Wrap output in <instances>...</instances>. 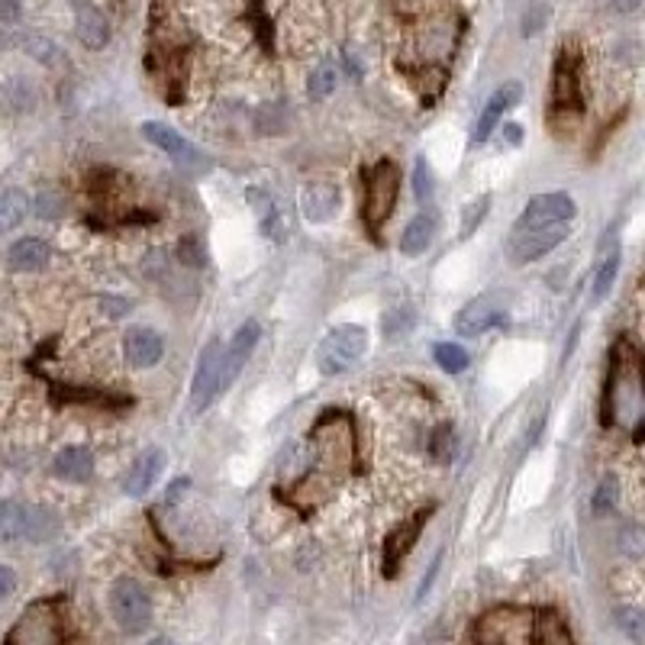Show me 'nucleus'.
Segmentation results:
<instances>
[{
  "label": "nucleus",
  "mask_w": 645,
  "mask_h": 645,
  "mask_svg": "<svg viewBox=\"0 0 645 645\" xmlns=\"http://www.w3.org/2000/svg\"><path fill=\"white\" fill-rule=\"evenodd\" d=\"M433 236H436V217L423 210L407 223L404 236H400V252H404L407 258L423 255L429 249V242H433Z\"/></svg>",
  "instance_id": "6ab92c4d"
},
{
  "label": "nucleus",
  "mask_w": 645,
  "mask_h": 645,
  "mask_svg": "<svg viewBox=\"0 0 645 645\" xmlns=\"http://www.w3.org/2000/svg\"><path fill=\"white\" fill-rule=\"evenodd\" d=\"M339 210V188L329 181H310L300 191V213L310 223H326Z\"/></svg>",
  "instance_id": "2eb2a0df"
},
{
  "label": "nucleus",
  "mask_w": 645,
  "mask_h": 645,
  "mask_svg": "<svg viewBox=\"0 0 645 645\" xmlns=\"http://www.w3.org/2000/svg\"><path fill=\"white\" fill-rule=\"evenodd\" d=\"M223 394V346L220 342H207V349L200 352V362L194 371L191 384V407L197 413H204L213 407V400Z\"/></svg>",
  "instance_id": "423d86ee"
},
{
  "label": "nucleus",
  "mask_w": 645,
  "mask_h": 645,
  "mask_svg": "<svg viewBox=\"0 0 645 645\" xmlns=\"http://www.w3.org/2000/svg\"><path fill=\"white\" fill-rule=\"evenodd\" d=\"M55 475L65 478V481H91L94 475V455L91 449H84V446H68L62 449L59 455H55Z\"/></svg>",
  "instance_id": "a211bd4d"
},
{
  "label": "nucleus",
  "mask_w": 645,
  "mask_h": 645,
  "mask_svg": "<svg viewBox=\"0 0 645 645\" xmlns=\"http://www.w3.org/2000/svg\"><path fill=\"white\" fill-rule=\"evenodd\" d=\"M258 336H262V329H258L255 320H249L239 326V333L229 342V349H223V391L239 378V371L246 368V362L258 346Z\"/></svg>",
  "instance_id": "f8f14e48"
},
{
  "label": "nucleus",
  "mask_w": 645,
  "mask_h": 645,
  "mask_svg": "<svg viewBox=\"0 0 645 645\" xmlns=\"http://www.w3.org/2000/svg\"><path fill=\"white\" fill-rule=\"evenodd\" d=\"M10 265L17 271H39L42 265L49 262V242L46 239H36V236H26L17 239L10 246Z\"/></svg>",
  "instance_id": "aec40b11"
},
{
  "label": "nucleus",
  "mask_w": 645,
  "mask_h": 645,
  "mask_svg": "<svg viewBox=\"0 0 645 645\" xmlns=\"http://www.w3.org/2000/svg\"><path fill=\"white\" fill-rule=\"evenodd\" d=\"M333 91H336V65L323 62V65H317L310 71L307 94H310V100H326Z\"/></svg>",
  "instance_id": "5701e85b"
},
{
  "label": "nucleus",
  "mask_w": 645,
  "mask_h": 645,
  "mask_svg": "<svg viewBox=\"0 0 645 645\" xmlns=\"http://www.w3.org/2000/svg\"><path fill=\"white\" fill-rule=\"evenodd\" d=\"M520 100H523V84L520 81H504V84H500V88L491 94V100L484 104L481 117L475 123V146H481V142L491 139V133H494V126L500 123V117H504L510 107L520 104Z\"/></svg>",
  "instance_id": "9b49d317"
},
{
  "label": "nucleus",
  "mask_w": 645,
  "mask_h": 645,
  "mask_svg": "<svg viewBox=\"0 0 645 645\" xmlns=\"http://www.w3.org/2000/svg\"><path fill=\"white\" fill-rule=\"evenodd\" d=\"M504 320V304H500L497 294H484L478 300H471L468 307L458 310L455 317V333L465 336V339H475L481 333H487L491 326H497Z\"/></svg>",
  "instance_id": "1a4fd4ad"
},
{
  "label": "nucleus",
  "mask_w": 645,
  "mask_h": 645,
  "mask_svg": "<svg viewBox=\"0 0 645 645\" xmlns=\"http://www.w3.org/2000/svg\"><path fill=\"white\" fill-rule=\"evenodd\" d=\"M368 352V333L362 326L346 323V326H336L329 329L320 342V352H317V365L323 375H342L349 371L358 358Z\"/></svg>",
  "instance_id": "20e7f679"
},
{
  "label": "nucleus",
  "mask_w": 645,
  "mask_h": 645,
  "mask_svg": "<svg viewBox=\"0 0 645 645\" xmlns=\"http://www.w3.org/2000/svg\"><path fill=\"white\" fill-rule=\"evenodd\" d=\"M616 275H620V252L610 255L607 262L594 271V281H591V300H594V304H597V300H604V297L610 294Z\"/></svg>",
  "instance_id": "b1692460"
},
{
  "label": "nucleus",
  "mask_w": 645,
  "mask_h": 645,
  "mask_svg": "<svg viewBox=\"0 0 645 645\" xmlns=\"http://www.w3.org/2000/svg\"><path fill=\"white\" fill-rule=\"evenodd\" d=\"M413 194H417L420 204H426L429 197H433V171H429V162L417 159V165H413Z\"/></svg>",
  "instance_id": "393cba45"
},
{
  "label": "nucleus",
  "mask_w": 645,
  "mask_h": 645,
  "mask_svg": "<svg viewBox=\"0 0 645 645\" xmlns=\"http://www.w3.org/2000/svg\"><path fill=\"white\" fill-rule=\"evenodd\" d=\"M616 620H620V626L629 633V639H633V642H642V616H639V610L623 607L620 613H616Z\"/></svg>",
  "instance_id": "c756f323"
},
{
  "label": "nucleus",
  "mask_w": 645,
  "mask_h": 645,
  "mask_svg": "<svg viewBox=\"0 0 645 645\" xmlns=\"http://www.w3.org/2000/svg\"><path fill=\"white\" fill-rule=\"evenodd\" d=\"M59 636H62L59 610L52 604H33L17 620V626L10 629L7 645H59Z\"/></svg>",
  "instance_id": "39448f33"
},
{
  "label": "nucleus",
  "mask_w": 645,
  "mask_h": 645,
  "mask_svg": "<svg viewBox=\"0 0 645 645\" xmlns=\"http://www.w3.org/2000/svg\"><path fill=\"white\" fill-rule=\"evenodd\" d=\"M487 210H491V197H478L475 204H471V207L465 210V217H462V239H468L471 233H475Z\"/></svg>",
  "instance_id": "a878e982"
},
{
  "label": "nucleus",
  "mask_w": 645,
  "mask_h": 645,
  "mask_svg": "<svg viewBox=\"0 0 645 645\" xmlns=\"http://www.w3.org/2000/svg\"><path fill=\"white\" fill-rule=\"evenodd\" d=\"M59 533L55 513L20 500H0V542H46Z\"/></svg>",
  "instance_id": "f257e3e1"
},
{
  "label": "nucleus",
  "mask_w": 645,
  "mask_h": 645,
  "mask_svg": "<svg viewBox=\"0 0 645 645\" xmlns=\"http://www.w3.org/2000/svg\"><path fill=\"white\" fill-rule=\"evenodd\" d=\"M123 352H126V362L133 368H152L162 362L165 355V342L162 336L155 333L149 326H136L129 329L126 339H123Z\"/></svg>",
  "instance_id": "ddd939ff"
},
{
  "label": "nucleus",
  "mask_w": 645,
  "mask_h": 645,
  "mask_svg": "<svg viewBox=\"0 0 645 645\" xmlns=\"http://www.w3.org/2000/svg\"><path fill=\"white\" fill-rule=\"evenodd\" d=\"M433 455L439 458V462H449V458L455 455V439H452L449 426H442L439 433L433 436Z\"/></svg>",
  "instance_id": "cd10ccee"
},
{
  "label": "nucleus",
  "mask_w": 645,
  "mask_h": 645,
  "mask_svg": "<svg viewBox=\"0 0 645 645\" xmlns=\"http://www.w3.org/2000/svg\"><path fill=\"white\" fill-rule=\"evenodd\" d=\"M504 133H507V142H510V146H520V142H523V126L510 123V126L504 129Z\"/></svg>",
  "instance_id": "72a5a7b5"
},
{
  "label": "nucleus",
  "mask_w": 645,
  "mask_h": 645,
  "mask_svg": "<svg viewBox=\"0 0 645 645\" xmlns=\"http://www.w3.org/2000/svg\"><path fill=\"white\" fill-rule=\"evenodd\" d=\"M433 358L439 362V368H446L449 375H462V371L468 368V352L458 346V342H436V349H433Z\"/></svg>",
  "instance_id": "4be33fe9"
},
{
  "label": "nucleus",
  "mask_w": 645,
  "mask_h": 645,
  "mask_svg": "<svg viewBox=\"0 0 645 645\" xmlns=\"http://www.w3.org/2000/svg\"><path fill=\"white\" fill-rule=\"evenodd\" d=\"M423 520H426V513L413 516V520H407L404 526L397 529V533L387 536V542H384V575L387 578H397V571H400V565H404L407 552L413 549V542H417V536H420Z\"/></svg>",
  "instance_id": "dca6fc26"
},
{
  "label": "nucleus",
  "mask_w": 645,
  "mask_h": 645,
  "mask_svg": "<svg viewBox=\"0 0 645 645\" xmlns=\"http://www.w3.org/2000/svg\"><path fill=\"white\" fill-rule=\"evenodd\" d=\"M20 20V0H0V23Z\"/></svg>",
  "instance_id": "2f4dec72"
},
{
  "label": "nucleus",
  "mask_w": 645,
  "mask_h": 645,
  "mask_svg": "<svg viewBox=\"0 0 645 645\" xmlns=\"http://www.w3.org/2000/svg\"><path fill=\"white\" fill-rule=\"evenodd\" d=\"M613 7H616V10H623V13H629V10H636V7H639V0H613Z\"/></svg>",
  "instance_id": "f704fd0d"
},
{
  "label": "nucleus",
  "mask_w": 645,
  "mask_h": 645,
  "mask_svg": "<svg viewBox=\"0 0 645 645\" xmlns=\"http://www.w3.org/2000/svg\"><path fill=\"white\" fill-rule=\"evenodd\" d=\"M565 239H568V223L546 226V229H516V236L510 242V258L516 265L536 262V258L549 255L555 246H562Z\"/></svg>",
  "instance_id": "6e6552de"
},
{
  "label": "nucleus",
  "mask_w": 645,
  "mask_h": 645,
  "mask_svg": "<svg viewBox=\"0 0 645 645\" xmlns=\"http://www.w3.org/2000/svg\"><path fill=\"white\" fill-rule=\"evenodd\" d=\"M152 645H175V642H171V639H155Z\"/></svg>",
  "instance_id": "e433bc0d"
},
{
  "label": "nucleus",
  "mask_w": 645,
  "mask_h": 645,
  "mask_svg": "<svg viewBox=\"0 0 645 645\" xmlns=\"http://www.w3.org/2000/svg\"><path fill=\"white\" fill-rule=\"evenodd\" d=\"M110 613L123 633L139 636L152 626V597L136 578H120L110 587Z\"/></svg>",
  "instance_id": "7ed1b4c3"
},
{
  "label": "nucleus",
  "mask_w": 645,
  "mask_h": 645,
  "mask_svg": "<svg viewBox=\"0 0 645 645\" xmlns=\"http://www.w3.org/2000/svg\"><path fill=\"white\" fill-rule=\"evenodd\" d=\"M13 591H17V575H13L10 565H0V600L10 597Z\"/></svg>",
  "instance_id": "7c9ffc66"
},
{
  "label": "nucleus",
  "mask_w": 645,
  "mask_h": 645,
  "mask_svg": "<svg viewBox=\"0 0 645 645\" xmlns=\"http://www.w3.org/2000/svg\"><path fill=\"white\" fill-rule=\"evenodd\" d=\"M26 213H30V197H26L20 188H7L0 191V236L10 233V229H17Z\"/></svg>",
  "instance_id": "412c9836"
},
{
  "label": "nucleus",
  "mask_w": 645,
  "mask_h": 645,
  "mask_svg": "<svg viewBox=\"0 0 645 645\" xmlns=\"http://www.w3.org/2000/svg\"><path fill=\"white\" fill-rule=\"evenodd\" d=\"M616 494H620V487H616V481H604V484H600V487H597V494H594V513H607V510H613Z\"/></svg>",
  "instance_id": "c85d7f7f"
},
{
  "label": "nucleus",
  "mask_w": 645,
  "mask_h": 645,
  "mask_svg": "<svg viewBox=\"0 0 645 645\" xmlns=\"http://www.w3.org/2000/svg\"><path fill=\"white\" fill-rule=\"evenodd\" d=\"M75 30H78V39L84 42V46L94 49V52L104 49L110 42V23L94 4H84L75 10Z\"/></svg>",
  "instance_id": "f3484780"
},
{
  "label": "nucleus",
  "mask_w": 645,
  "mask_h": 645,
  "mask_svg": "<svg viewBox=\"0 0 645 645\" xmlns=\"http://www.w3.org/2000/svg\"><path fill=\"white\" fill-rule=\"evenodd\" d=\"M397 188H400V171L391 159H381L365 175L362 220L371 229V236H381V226L387 223V217H391V210L397 204Z\"/></svg>",
  "instance_id": "f03ea898"
},
{
  "label": "nucleus",
  "mask_w": 645,
  "mask_h": 645,
  "mask_svg": "<svg viewBox=\"0 0 645 645\" xmlns=\"http://www.w3.org/2000/svg\"><path fill=\"white\" fill-rule=\"evenodd\" d=\"M142 136H146L152 146H159L162 152H168L178 165H200V168H204V162H207L194 142H188L178 133V129H171L165 123H155V120L142 123Z\"/></svg>",
  "instance_id": "9d476101"
},
{
  "label": "nucleus",
  "mask_w": 645,
  "mask_h": 645,
  "mask_svg": "<svg viewBox=\"0 0 645 645\" xmlns=\"http://www.w3.org/2000/svg\"><path fill=\"white\" fill-rule=\"evenodd\" d=\"M26 49H30V55H33V59H39L42 65H52L55 59H59V49H55V42L42 39V36H30V39H26Z\"/></svg>",
  "instance_id": "bb28decb"
},
{
  "label": "nucleus",
  "mask_w": 645,
  "mask_h": 645,
  "mask_svg": "<svg viewBox=\"0 0 645 645\" xmlns=\"http://www.w3.org/2000/svg\"><path fill=\"white\" fill-rule=\"evenodd\" d=\"M439 565H442V552L433 558V565H429V571H426V578H423V584H420V594L417 597H426V591H429V584H433V578L439 575Z\"/></svg>",
  "instance_id": "473e14b6"
},
{
  "label": "nucleus",
  "mask_w": 645,
  "mask_h": 645,
  "mask_svg": "<svg viewBox=\"0 0 645 645\" xmlns=\"http://www.w3.org/2000/svg\"><path fill=\"white\" fill-rule=\"evenodd\" d=\"M68 4L78 10V7H84V4H91V0H68Z\"/></svg>",
  "instance_id": "c9c22d12"
},
{
  "label": "nucleus",
  "mask_w": 645,
  "mask_h": 645,
  "mask_svg": "<svg viewBox=\"0 0 645 645\" xmlns=\"http://www.w3.org/2000/svg\"><path fill=\"white\" fill-rule=\"evenodd\" d=\"M578 213L575 200L568 194H539L526 204L520 226L516 229H546V226H562Z\"/></svg>",
  "instance_id": "0eeeda50"
},
{
  "label": "nucleus",
  "mask_w": 645,
  "mask_h": 645,
  "mask_svg": "<svg viewBox=\"0 0 645 645\" xmlns=\"http://www.w3.org/2000/svg\"><path fill=\"white\" fill-rule=\"evenodd\" d=\"M165 465H168V455H165V449H146L142 452L136 462H133V468H129V475H126V481H123V491L129 494V497H142L149 491V487L162 478V471H165Z\"/></svg>",
  "instance_id": "4468645a"
}]
</instances>
